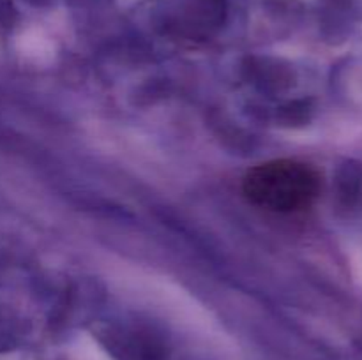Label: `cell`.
Here are the masks:
<instances>
[{"label": "cell", "mask_w": 362, "mask_h": 360, "mask_svg": "<svg viewBox=\"0 0 362 360\" xmlns=\"http://www.w3.org/2000/svg\"><path fill=\"white\" fill-rule=\"evenodd\" d=\"M318 191V173L293 159L258 164L246 173L243 182V193L250 203L276 214H292L310 207Z\"/></svg>", "instance_id": "cell-1"}]
</instances>
